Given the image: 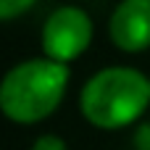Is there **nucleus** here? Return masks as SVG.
Wrapping results in <instances>:
<instances>
[{"instance_id":"1","label":"nucleus","mask_w":150,"mask_h":150,"mask_svg":"<svg viewBox=\"0 0 150 150\" xmlns=\"http://www.w3.org/2000/svg\"><path fill=\"white\" fill-rule=\"evenodd\" d=\"M66 84V63H58L53 58H29L3 76L0 108L16 124H37L61 105Z\"/></svg>"},{"instance_id":"2","label":"nucleus","mask_w":150,"mask_h":150,"mask_svg":"<svg viewBox=\"0 0 150 150\" xmlns=\"http://www.w3.org/2000/svg\"><path fill=\"white\" fill-rule=\"evenodd\" d=\"M150 103V79L127 66L98 71L79 95L82 116L98 129H121L137 121Z\"/></svg>"},{"instance_id":"3","label":"nucleus","mask_w":150,"mask_h":150,"mask_svg":"<svg viewBox=\"0 0 150 150\" xmlns=\"http://www.w3.org/2000/svg\"><path fill=\"white\" fill-rule=\"evenodd\" d=\"M92 42V21L82 8L63 5L53 11L42 26V50L45 58L69 63L79 58Z\"/></svg>"},{"instance_id":"4","label":"nucleus","mask_w":150,"mask_h":150,"mask_svg":"<svg viewBox=\"0 0 150 150\" xmlns=\"http://www.w3.org/2000/svg\"><path fill=\"white\" fill-rule=\"evenodd\" d=\"M111 42L124 53L150 47V0H121L108 21Z\"/></svg>"},{"instance_id":"5","label":"nucleus","mask_w":150,"mask_h":150,"mask_svg":"<svg viewBox=\"0 0 150 150\" xmlns=\"http://www.w3.org/2000/svg\"><path fill=\"white\" fill-rule=\"evenodd\" d=\"M37 0H0V18L3 21H11L16 16H21L24 11H29Z\"/></svg>"},{"instance_id":"6","label":"nucleus","mask_w":150,"mask_h":150,"mask_svg":"<svg viewBox=\"0 0 150 150\" xmlns=\"http://www.w3.org/2000/svg\"><path fill=\"white\" fill-rule=\"evenodd\" d=\"M32 150H66V142L55 134H42V137L34 140Z\"/></svg>"},{"instance_id":"7","label":"nucleus","mask_w":150,"mask_h":150,"mask_svg":"<svg viewBox=\"0 0 150 150\" xmlns=\"http://www.w3.org/2000/svg\"><path fill=\"white\" fill-rule=\"evenodd\" d=\"M137 148L140 150H150V124L140 127V132H137Z\"/></svg>"}]
</instances>
